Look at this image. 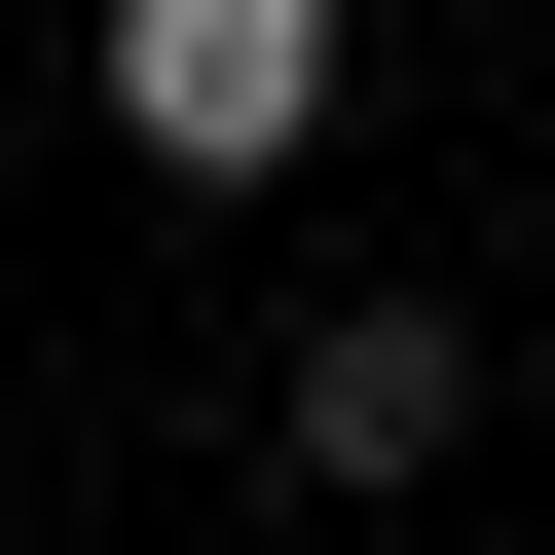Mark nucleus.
<instances>
[{"label":"nucleus","mask_w":555,"mask_h":555,"mask_svg":"<svg viewBox=\"0 0 555 555\" xmlns=\"http://www.w3.org/2000/svg\"><path fill=\"white\" fill-rule=\"evenodd\" d=\"M334 75H371L334 0H112V149H149V185H297Z\"/></svg>","instance_id":"f257e3e1"},{"label":"nucleus","mask_w":555,"mask_h":555,"mask_svg":"<svg viewBox=\"0 0 555 555\" xmlns=\"http://www.w3.org/2000/svg\"><path fill=\"white\" fill-rule=\"evenodd\" d=\"M444 444H481V297H334V334H297V481H334V518H408Z\"/></svg>","instance_id":"f03ea898"}]
</instances>
